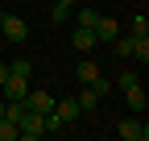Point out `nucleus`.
<instances>
[{
	"label": "nucleus",
	"instance_id": "f257e3e1",
	"mask_svg": "<svg viewBox=\"0 0 149 141\" xmlns=\"http://www.w3.org/2000/svg\"><path fill=\"white\" fill-rule=\"evenodd\" d=\"M116 137H120V141H149V125L133 112V116H124L120 125H116Z\"/></svg>",
	"mask_w": 149,
	"mask_h": 141
},
{
	"label": "nucleus",
	"instance_id": "f03ea898",
	"mask_svg": "<svg viewBox=\"0 0 149 141\" xmlns=\"http://www.w3.org/2000/svg\"><path fill=\"white\" fill-rule=\"evenodd\" d=\"M0 33H4L8 42H25V38H29V25H25V17L4 13V17H0Z\"/></svg>",
	"mask_w": 149,
	"mask_h": 141
},
{
	"label": "nucleus",
	"instance_id": "7ed1b4c3",
	"mask_svg": "<svg viewBox=\"0 0 149 141\" xmlns=\"http://www.w3.org/2000/svg\"><path fill=\"white\" fill-rule=\"evenodd\" d=\"M21 104H25L29 112H37V116H46V112H54V96H50V91H37V87H29Z\"/></svg>",
	"mask_w": 149,
	"mask_h": 141
},
{
	"label": "nucleus",
	"instance_id": "20e7f679",
	"mask_svg": "<svg viewBox=\"0 0 149 141\" xmlns=\"http://www.w3.org/2000/svg\"><path fill=\"white\" fill-rule=\"evenodd\" d=\"M54 112L62 116V125H66V129H70L74 120L83 116V108H79V100H74V96H62V100H54Z\"/></svg>",
	"mask_w": 149,
	"mask_h": 141
},
{
	"label": "nucleus",
	"instance_id": "39448f33",
	"mask_svg": "<svg viewBox=\"0 0 149 141\" xmlns=\"http://www.w3.org/2000/svg\"><path fill=\"white\" fill-rule=\"evenodd\" d=\"M91 33H95V42H116L120 38V25H116V17H95Z\"/></svg>",
	"mask_w": 149,
	"mask_h": 141
},
{
	"label": "nucleus",
	"instance_id": "423d86ee",
	"mask_svg": "<svg viewBox=\"0 0 149 141\" xmlns=\"http://www.w3.org/2000/svg\"><path fill=\"white\" fill-rule=\"evenodd\" d=\"M0 91H4L8 100H25V91H29V79H25V75H8L4 83H0Z\"/></svg>",
	"mask_w": 149,
	"mask_h": 141
},
{
	"label": "nucleus",
	"instance_id": "0eeeda50",
	"mask_svg": "<svg viewBox=\"0 0 149 141\" xmlns=\"http://www.w3.org/2000/svg\"><path fill=\"white\" fill-rule=\"evenodd\" d=\"M70 42H74V50H79V54H87V50L95 46V33L83 29V25H74V29H70Z\"/></svg>",
	"mask_w": 149,
	"mask_h": 141
},
{
	"label": "nucleus",
	"instance_id": "6e6552de",
	"mask_svg": "<svg viewBox=\"0 0 149 141\" xmlns=\"http://www.w3.org/2000/svg\"><path fill=\"white\" fill-rule=\"evenodd\" d=\"M124 100H128V112H137V116L145 112V104H149V96L141 91V83H137V87H128V91H124Z\"/></svg>",
	"mask_w": 149,
	"mask_h": 141
},
{
	"label": "nucleus",
	"instance_id": "1a4fd4ad",
	"mask_svg": "<svg viewBox=\"0 0 149 141\" xmlns=\"http://www.w3.org/2000/svg\"><path fill=\"white\" fill-rule=\"evenodd\" d=\"M74 75H79V83H91V79H95V75H100V66H95V62H87V58H83L79 66H74Z\"/></svg>",
	"mask_w": 149,
	"mask_h": 141
},
{
	"label": "nucleus",
	"instance_id": "9d476101",
	"mask_svg": "<svg viewBox=\"0 0 149 141\" xmlns=\"http://www.w3.org/2000/svg\"><path fill=\"white\" fill-rule=\"evenodd\" d=\"M8 75H25V79H33V62H29V58H13V62H8Z\"/></svg>",
	"mask_w": 149,
	"mask_h": 141
},
{
	"label": "nucleus",
	"instance_id": "9b49d317",
	"mask_svg": "<svg viewBox=\"0 0 149 141\" xmlns=\"http://www.w3.org/2000/svg\"><path fill=\"white\" fill-rule=\"evenodd\" d=\"M21 133H17V120H8V116H0V141H17Z\"/></svg>",
	"mask_w": 149,
	"mask_h": 141
},
{
	"label": "nucleus",
	"instance_id": "f8f14e48",
	"mask_svg": "<svg viewBox=\"0 0 149 141\" xmlns=\"http://www.w3.org/2000/svg\"><path fill=\"white\" fill-rule=\"evenodd\" d=\"M95 104H100V96H95V91H91V87L83 83V91H79V108H83V112H91Z\"/></svg>",
	"mask_w": 149,
	"mask_h": 141
},
{
	"label": "nucleus",
	"instance_id": "ddd939ff",
	"mask_svg": "<svg viewBox=\"0 0 149 141\" xmlns=\"http://www.w3.org/2000/svg\"><path fill=\"white\" fill-rule=\"evenodd\" d=\"M95 8H79V13H74V25H83V29H91V25H95Z\"/></svg>",
	"mask_w": 149,
	"mask_h": 141
},
{
	"label": "nucleus",
	"instance_id": "4468645a",
	"mask_svg": "<svg viewBox=\"0 0 149 141\" xmlns=\"http://www.w3.org/2000/svg\"><path fill=\"white\" fill-rule=\"evenodd\" d=\"M133 42H137L133 33H128V38H116V54L120 58H133Z\"/></svg>",
	"mask_w": 149,
	"mask_h": 141
},
{
	"label": "nucleus",
	"instance_id": "2eb2a0df",
	"mask_svg": "<svg viewBox=\"0 0 149 141\" xmlns=\"http://www.w3.org/2000/svg\"><path fill=\"white\" fill-rule=\"evenodd\" d=\"M133 38H149V17L137 13V21H133Z\"/></svg>",
	"mask_w": 149,
	"mask_h": 141
},
{
	"label": "nucleus",
	"instance_id": "dca6fc26",
	"mask_svg": "<svg viewBox=\"0 0 149 141\" xmlns=\"http://www.w3.org/2000/svg\"><path fill=\"white\" fill-rule=\"evenodd\" d=\"M137 83H141V79L133 75V70H124V75L116 79V87H120V91H128V87H137Z\"/></svg>",
	"mask_w": 149,
	"mask_h": 141
},
{
	"label": "nucleus",
	"instance_id": "f3484780",
	"mask_svg": "<svg viewBox=\"0 0 149 141\" xmlns=\"http://www.w3.org/2000/svg\"><path fill=\"white\" fill-rule=\"evenodd\" d=\"M50 17H54L58 25H66V21H70V8H66V4H54V13H50Z\"/></svg>",
	"mask_w": 149,
	"mask_h": 141
},
{
	"label": "nucleus",
	"instance_id": "a211bd4d",
	"mask_svg": "<svg viewBox=\"0 0 149 141\" xmlns=\"http://www.w3.org/2000/svg\"><path fill=\"white\" fill-rule=\"evenodd\" d=\"M8 79V62H0V83H4Z\"/></svg>",
	"mask_w": 149,
	"mask_h": 141
},
{
	"label": "nucleus",
	"instance_id": "6ab92c4d",
	"mask_svg": "<svg viewBox=\"0 0 149 141\" xmlns=\"http://www.w3.org/2000/svg\"><path fill=\"white\" fill-rule=\"evenodd\" d=\"M0 116H4V96H0Z\"/></svg>",
	"mask_w": 149,
	"mask_h": 141
},
{
	"label": "nucleus",
	"instance_id": "aec40b11",
	"mask_svg": "<svg viewBox=\"0 0 149 141\" xmlns=\"http://www.w3.org/2000/svg\"><path fill=\"white\" fill-rule=\"evenodd\" d=\"M58 4H66V8H70V4H74V0H58Z\"/></svg>",
	"mask_w": 149,
	"mask_h": 141
}]
</instances>
